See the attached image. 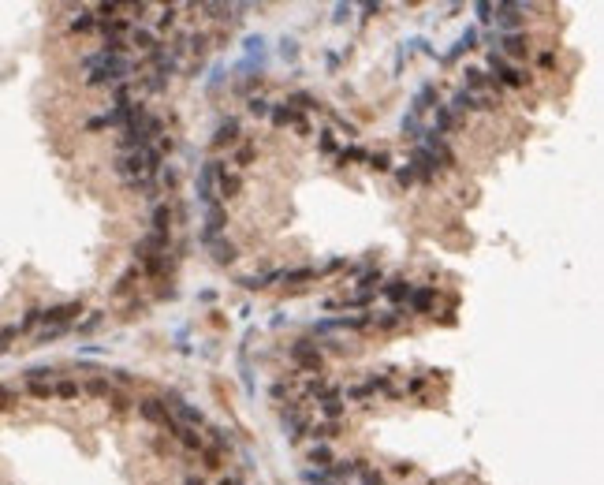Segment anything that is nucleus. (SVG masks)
Instances as JSON below:
<instances>
[{
    "instance_id": "obj_1",
    "label": "nucleus",
    "mask_w": 604,
    "mask_h": 485,
    "mask_svg": "<svg viewBox=\"0 0 604 485\" xmlns=\"http://www.w3.org/2000/svg\"><path fill=\"white\" fill-rule=\"evenodd\" d=\"M82 79L86 86H120L138 79V64L131 52H93L82 60Z\"/></svg>"
},
{
    "instance_id": "obj_2",
    "label": "nucleus",
    "mask_w": 604,
    "mask_h": 485,
    "mask_svg": "<svg viewBox=\"0 0 604 485\" xmlns=\"http://www.w3.org/2000/svg\"><path fill=\"white\" fill-rule=\"evenodd\" d=\"M157 168H160V149H157V146L127 149V154H120V157H116V172H120V176H123L127 183L149 179Z\"/></svg>"
},
{
    "instance_id": "obj_3",
    "label": "nucleus",
    "mask_w": 604,
    "mask_h": 485,
    "mask_svg": "<svg viewBox=\"0 0 604 485\" xmlns=\"http://www.w3.org/2000/svg\"><path fill=\"white\" fill-rule=\"evenodd\" d=\"M157 135H160V120H157V116H149V112H142L138 120H131L120 131V146H123V154H127V149H142V146L153 142Z\"/></svg>"
},
{
    "instance_id": "obj_4",
    "label": "nucleus",
    "mask_w": 604,
    "mask_h": 485,
    "mask_svg": "<svg viewBox=\"0 0 604 485\" xmlns=\"http://www.w3.org/2000/svg\"><path fill=\"white\" fill-rule=\"evenodd\" d=\"M291 359H295L299 370H306V373H317V377H321V370H325V359H321L317 343H310V340L291 343Z\"/></svg>"
},
{
    "instance_id": "obj_5",
    "label": "nucleus",
    "mask_w": 604,
    "mask_h": 485,
    "mask_svg": "<svg viewBox=\"0 0 604 485\" xmlns=\"http://www.w3.org/2000/svg\"><path fill=\"white\" fill-rule=\"evenodd\" d=\"M75 314H82V303H63V306H52V310H38V321H45L49 329H68Z\"/></svg>"
},
{
    "instance_id": "obj_6",
    "label": "nucleus",
    "mask_w": 604,
    "mask_h": 485,
    "mask_svg": "<svg viewBox=\"0 0 604 485\" xmlns=\"http://www.w3.org/2000/svg\"><path fill=\"white\" fill-rule=\"evenodd\" d=\"M220 168H224L220 161H209V165H202V172H198V202H202V206L217 202V194H213V187H217Z\"/></svg>"
},
{
    "instance_id": "obj_7",
    "label": "nucleus",
    "mask_w": 604,
    "mask_h": 485,
    "mask_svg": "<svg viewBox=\"0 0 604 485\" xmlns=\"http://www.w3.org/2000/svg\"><path fill=\"white\" fill-rule=\"evenodd\" d=\"M522 12H526V4H496V15H492V23L504 30V34H515V27L522 23Z\"/></svg>"
},
{
    "instance_id": "obj_8",
    "label": "nucleus",
    "mask_w": 604,
    "mask_h": 485,
    "mask_svg": "<svg viewBox=\"0 0 604 485\" xmlns=\"http://www.w3.org/2000/svg\"><path fill=\"white\" fill-rule=\"evenodd\" d=\"M157 254H168V232H149L138 239V262H149Z\"/></svg>"
},
{
    "instance_id": "obj_9",
    "label": "nucleus",
    "mask_w": 604,
    "mask_h": 485,
    "mask_svg": "<svg viewBox=\"0 0 604 485\" xmlns=\"http://www.w3.org/2000/svg\"><path fill=\"white\" fill-rule=\"evenodd\" d=\"M224 224H228L224 206H220V202H209V206H206V228H202V243L217 239V232H224Z\"/></svg>"
},
{
    "instance_id": "obj_10",
    "label": "nucleus",
    "mask_w": 604,
    "mask_h": 485,
    "mask_svg": "<svg viewBox=\"0 0 604 485\" xmlns=\"http://www.w3.org/2000/svg\"><path fill=\"white\" fill-rule=\"evenodd\" d=\"M411 172H414V179H418V176H422V179H433V176H437V157L429 154L425 146H418L414 157H411Z\"/></svg>"
},
{
    "instance_id": "obj_11",
    "label": "nucleus",
    "mask_w": 604,
    "mask_h": 485,
    "mask_svg": "<svg viewBox=\"0 0 604 485\" xmlns=\"http://www.w3.org/2000/svg\"><path fill=\"white\" fill-rule=\"evenodd\" d=\"M489 64H492V71L500 75V82H508V86H522V82H526V75H522L519 68H515V64L504 60L500 52H492V60H489Z\"/></svg>"
},
{
    "instance_id": "obj_12",
    "label": "nucleus",
    "mask_w": 604,
    "mask_h": 485,
    "mask_svg": "<svg viewBox=\"0 0 604 485\" xmlns=\"http://www.w3.org/2000/svg\"><path fill=\"white\" fill-rule=\"evenodd\" d=\"M269 116H273V124H276V127H287V124H295L302 135H310V124L302 120V116H299L295 109H291V105H273V112H269Z\"/></svg>"
},
{
    "instance_id": "obj_13",
    "label": "nucleus",
    "mask_w": 604,
    "mask_h": 485,
    "mask_svg": "<svg viewBox=\"0 0 604 485\" xmlns=\"http://www.w3.org/2000/svg\"><path fill=\"white\" fill-rule=\"evenodd\" d=\"M500 49L508 52V57H530V38L515 30V34H504L500 38ZM504 52H500V57H504Z\"/></svg>"
},
{
    "instance_id": "obj_14",
    "label": "nucleus",
    "mask_w": 604,
    "mask_h": 485,
    "mask_svg": "<svg viewBox=\"0 0 604 485\" xmlns=\"http://www.w3.org/2000/svg\"><path fill=\"white\" fill-rule=\"evenodd\" d=\"M127 49H131V52H153L157 49V38L149 34L146 27H135L131 34H127Z\"/></svg>"
},
{
    "instance_id": "obj_15",
    "label": "nucleus",
    "mask_w": 604,
    "mask_h": 485,
    "mask_svg": "<svg viewBox=\"0 0 604 485\" xmlns=\"http://www.w3.org/2000/svg\"><path fill=\"white\" fill-rule=\"evenodd\" d=\"M206 246L213 251V262H220V265H232L235 258H239L235 243H228V239H206Z\"/></svg>"
},
{
    "instance_id": "obj_16",
    "label": "nucleus",
    "mask_w": 604,
    "mask_h": 485,
    "mask_svg": "<svg viewBox=\"0 0 604 485\" xmlns=\"http://www.w3.org/2000/svg\"><path fill=\"white\" fill-rule=\"evenodd\" d=\"M235 135H239V120H235V116H228V120L217 127V135H213V146H232Z\"/></svg>"
},
{
    "instance_id": "obj_17",
    "label": "nucleus",
    "mask_w": 604,
    "mask_h": 485,
    "mask_svg": "<svg viewBox=\"0 0 604 485\" xmlns=\"http://www.w3.org/2000/svg\"><path fill=\"white\" fill-rule=\"evenodd\" d=\"M317 411L325 415L332 426H336L340 418H343V396H329V400H321V403H317Z\"/></svg>"
},
{
    "instance_id": "obj_18",
    "label": "nucleus",
    "mask_w": 604,
    "mask_h": 485,
    "mask_svg": "<svg viewBox=\"0 0 604 485\" xmlns=\"http://www.w3.org/2000/svg\"><path fill=\"white\" fill-rule=\"evenodd\" d=\"M392 303H403V299H411V291H414V284H407V280H388V284L381 288Z\"/></svg>"
},
{
    "instance_id": "obj_19",
    "label": "nucleus",
    "mask_w": 604,
    "mask_h": 485,
    "mask_svg": "<svg viewBox=\"0 0 604 485\" xmlns=\"http://www.w3.org/2000/svg\"><path fill=\"white\" fill-rule=\"evenodd\" d=\"M79 381H71V377H63V381H52V396L56 400H79Z\"/></svg>"
},
{
    "instance_id": "obj_20",
    "label": "nucleus",
    "mask_w": 604,
    "mask_h": 485,
    "mask_svg": "<svg viewBox=\"0 0 604 485\" xmlns=\"http://www.w3.org/2000/svg\"><path fill=\"white\" fill-rule=\"evenodd\" d=\"M71 30L75 34H90V30H97V15L90 12V8H79V15L71 19Z\"/></svg>"
},
{
    "instance_id": "obj_21",
    "label": "nucleus",
    "mask_w": 604,
    "mask_h": 485,
    "mask_svg": "<svg viewBox=\"0 0 604 485\" xmlns=\"http://www.w3.org/2000/svg\"><path fill=\"white\" fill-rule=\"evenodd\" d=\"M217 183H220V198H232V194H239V187H243V179L235 176V172H228V168H220Z\"/></svg>"
},
{
    "instance_id": "obj_22",
    "label": "nucleus",
    "mask_w": 604,
    "mask_h": 485,
    "mask_svg": "<svg viewBox=\"0 0 604 485\" xmlns=\"http://www.w3.org/2000/svg\"><path fill=\"white\" fill-rule=\"evenodd\" d=\"M448 109L455 112V116H459V112H474V109H478V97H474L470 90H459L455 97H451V105H448Z\"/></svg>"
},
{
    "instance_id": "obj_23",
    "label": "nucleus",
    "mask_w": 604,
    "mask_h": 485,
    "mask_svg": "<svg viewBox=\"0 0 604 485\" xmlns=\"http://www.w3.org/2000/svg\"><path fill=\"white\" fill-rule=\"evenodd\" d=\"M433 97H437V86L429 82V86H422L418 90V97H414V109H411V116H422L425 109H433Z\"/></svg>"
},
{
    "instance_id": "obj_24",
    "label": "nucleus",
    "mask_w": 604,
    "mask_h": 485,
    "mask_svg": "<svg viewBox=\"0 0 604 485\" xmlns=\"http://www.w3.org/2000/svg\"><path fill=\"white\" fill-rule=\"evenodd\" d=\"M82 392L97 396V400H109V396H112V385H109V377H90V381L82 385Z\"/></svg>"
},
{
    "instance_id": "obj_25",
    "label": "nucleus",
    "mask_w": 604,
    "mask_h": 485,
    "mask_svg": "<svg viewBox=\"0 0 604 485\" xmlns=\"http://www.w3.org/2000/svg\"><path fill=\"white\" fill-rule=\"evenodd\" d=\"M176 437H179L190 452H202V448H206V437H202L198 429H190V426H179V429H176Z\"/></svg>"
},
{
    "instance_id": "obj_26",
    "label": "nucleus",
    "mask_w": 604,
    "mask_h": 485,
    "mask_svg": "<svg viewBox=\"0 0 604 485\" xmlns=\"http://www.w3.org/2000/svg\"><path fill=\"white\" fill-rule=\"evenodd\" d=\"M433 295H437V291H433V288H422V291H411V310H414V314H425V310H429V306H433Z\"/></svg>"
},
{
    "instance_id": "obj_27",
    "label": "nucleus",
    "mask_w": 604,
    "mask_h": 485,
    "mask_svg": "<svg viewBox=\"0 0 604 485\" xmlns=\"http://www.w3.org/2000/svg\"><path fill=\"white\" fill-rule=\"evenodd\" d=\"M474 45H478V30H467V34H462V38L455 41V49H451V52H448V64H451V60H455V57H459V52H467V49H474Z\"/></svg>"
},
{
    "instance_id": "obj_28",
    "label": "nucleus",
    "mask_w": 604,
    "mask_h": 485,
    "mask_svg": "<svg viewBox=\"0 0 604 485\" xmlns=\"http://www.w3.org/2000/svg\"><path fill=\"white\" fill-rule=\"evenodd\" d=\"M403 321V310H384V314H373V325L377 329H395Z\"/></svg>"
},
{
    "instance_id": "obj_29",
    "label": "nucleus",
    "mask_w": 604,
    "mask_h": 485,
    "mask_svg": "<svg viewBox=\"0 0 604 485\" xmlns=\"http://www.w3.org/2000/svg\"><path fill=\"white\" fill-rule=\"evenodd\" d=\"M317 269H284L280 273V280H287V284H302V280H314Z\"/></svg>"
},
{
    "instance_id": "obj_30",
    "label": "nucleus",
    "mask_w": 604,
    "mask_h": 485,
    "mask_svg": "<svg viewBox=\"0 0 604 485\" xmlns=\"http://www.w3.org/2000/svg\"><path fill=\"white\" fill-rule=\"evenodd\" d=\"M168 224H172V209L160 202V206H153V232H168Z\"/></svg>"
},
{
    "instance_id": "obj_31",
    "label": "nucleus",
    "mask_w": 604,
    "mask_h": 485,
    "mask_svg": "<svg viewBox=\"0 0 604 485\" xmlns=\"http://www.w3.org/2000/svg\"><path fill=\"white\" fill-rule=\"evenodd\" d=\"M176 19H179V4H168V8H160L157 27H160V30H172V27H176Z\"/></svg>"
},
{
    "instance_id": "obj_32",
    "label": "nucleus",
    "mask_w": 604,
    "mask_h": 485,
    "mask_svg": "<svg viewBox=\"0 0 604 485\" xmlns=\"http://www.w3.org/2000/svg\"><path fill=\"white\" fill-rule=\"evenodd\" d=\"M198 8H202V12H209L213 19H235L232 12H239L235 4H198Z\"/></svg>"
},
{
    "instance_id": "obj_33",
    "label": "nucleus",
    "mask_w": 604,
    "mask_h": 485,
    "mask_svg": "<svg viewBox=\"0 0 604 485\" xmlns=\"http://www.w3.org/2000/svg\"><path fill=\"white\" fill-rule=\"evenodd\" d=\"M310 463H317L321 470H329V463H332V452H329L325 445H314V448H310Z\"/></svg>"
},
{
    "instance_id": "obj_34",
    "label": "nucleus",
    "mask_w": 604,
    "mask_h": 485,
    "mask_svg": "<svg viewBox=\"0 0 604 485\" xmlns=\"http://www.w3.org/2000/svg\"><path fill=\"white\" fill-rule=\"evenodd\" d=\"M30 396H38V400H52V381H30Z\"/></svg>"
},
{
    "instance_id": "obj_35",
    "label": "nucleus",
    "mask_w": 604,
    "mask_h": 485,
    "mask_svg": "<svg viewBox=\"0 0 604 485\" xmlns=\"http://www.w3.org/2000/svg\"><path fill=\"white\" fill-rule=\"evenodd\" d=\"M165 82H168V75H160V71H149L146 79H142L146 90H165Z\"/></svg>"
},
{
    "instance_id": "obj_36",
    "label": "nucleus",
    "mask_w": 604,
    "mask_h": 485,
    "mask_svg": "<svg viewBox=\"0 0 604 485\" xmlns=\"http://www.w3.org/2000/svg\"><path fill=\"white\" fill-rule=\"evenodd\" d=\"M287 105H295V112H299V109H317V101H314V97H310V94H295V97H291Z\"/></svg>"
},
{
    "instance_id": "obj_37",
    "label": "nucleus",
    "mask_w": 604,
    "mask_h": 485,
    "mask_svg": "<svg viewBox=\"0 0 604 485\" xmlns=\"http://www.w3.org/2000/svg\"><path fill=\"white\" fill-rule=\"evenodd\" d=\"M250 161H254V146H239V149H235V165H239V168H246Z\"/></svg>"
},
{
    "instance_id": "obj_38",
    "label": "nucleus",
    "mask_w": 604,
    "mask_h": 485,
    "mask_svg": "<svg viewBox=\"0 0 604 485\" xmlns=\"http://www.w3.org/2000/svg\"><path fill=\"white\" fill-rule=\"evenodd\" d=\"M165 265H168V254H157V258H149V262H146V273H149V276H157Z\"/></svg>"
},
{
    "instance_id": "obj_39",
    "label": "nucleus",
    "mask_w": 604,
    "mask_h": 485,
    "mask_svg": "<svg viewBox=\"0 0 604 485\" xmlns=\"http://www.w3.org/2000/svg\"><path fill=\"white\" fill-rule=\"evenodd\" d=\"M250 112L254 116H269V112H273V105H269L265 97H250Z\"/></svg>"
},
{
    "instance_id": "obj_40",
    "label": "nucleus",
    "mask_w": 604,
    "mask_h": 485,
    "mask_svg": "<svg viewBox=\"0 0 604 485\" xmlns=\"http://www.w3.org/2000/svg\"><path fill=\"white\" fill-rule=\"evenodd\" d=\"M492 15H496V4H478V19H481V23H492Z\"/></svg>"
},
{
    "instance_id": "obj_41",
    "label": "nucleus",
    "mask_w": 604,
    "mask_h": 485,
    "mask_svg": "<svg viewBox=\"0 0 604 485\" xmlns=\"http://www.w3.org/2000/svg\"><path fill=\"white\" fill-rule=\"evenodd\" d=\"M403 135L418 138V116H403Z\"/></svg>"
},
{
    "instance_id": "obj_42",
    "label": "nucleus",
    "mask_w": 604,
    "mask_h": 485,
    "mask_svg": "<svg viewBox=\"0 0 604 485\" xmlns=\"http://www.w3.org/2000/svg\"><path fill=\"white\" fill-rule=\"evenodd\" d=\"M370 168L384 172V168H388V154H373V157H370Z\"/></svg>"
},
{
    "instance_id": "obj_43",
    "label": "nucleus",
    "mask_w": 604,
    "mask_h": 485,
    "mask_svg": "<svg viewBox=\"0 0 604 485\" xmlns=\"http://www.w3.org/2000/svg\"><path fill=\"white\" fill-rule=\"evenodd\" d=\"M399 183H403V187H411V183H414V172H411V165H407V168H399V176H395Z\"/></svg>"
},
{
    "instance_id": "obj_44",
    "label": "nucleus",
    "mask_w": 604,
    "mask_h": 485,
    "mask_svg": "<svg viewBox=\"0 0 604 485\" xmlns=\"http://www.w3.org/2000/svg\"><path fill=\"white\" fill-rule=\"evenodd\" d=\"M321 149H325V154H336V138H332L329 131L321 135Z\"/></svg>"
},
{
    "instance_id": "obj_45",
    "label": "nucleus",
    "mask_w": 604,
    "mask_h": 485,
    "mask_svg": "<svg viewBox=\"0 0 604 485\" xmlns=\"http://www.w3.org/2000/svg\"><path fill=\"white\" fill-rule=\"evenodd\" d=\"M12 400H15V392H12V388H0V411H4V407L12 403Z\"/></svg>"
},
{
    "instance_id": "obj_46",
    "label": "nucleus",
    "mask_w": 604,
    "mask_h": 485,
    "mask_svg": "<svg viewBox=\"0 0 604 485\" xmlns=\"http://www.w3.org/2000/svg\"><path fill=\"white\" fill-rule=\"evenodd\" d=\"M280 52H284V57H295L299 49H295V41H287V38H284V49H280Z\"/></svg>"
},
{
    "instance_id": "obj_47",
    "label": "nucleus",
    "mask_w": 604,
    "mask_h": 485,
    "mask_svg": "<svg viewBox=\"0 0 604 485\" xmlns=\"http://www.w3.org/2000/svg\"><path fill=\"white\" fill-rule=\"evenodd\" d=\"M183 485H206V482H202V478H194V474H190V478L183 482Z\"/></svg>"
},
{
    "instance_id": "obj_48",
    "label": "nucleus",
    "mask_w": 604,
    "mask_h": 485,
    "mask_svg": "<svg viewBox=\"0 0 604 485\" xmlns=\"http://www.w3.org/2000/svg\"><path fill=\"white\" fill-rule=\"evenodd\" d=\"M217 485H239V482H235V478H220Z\"/></svg>"
}]
</instances>
